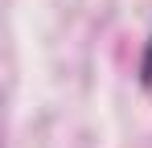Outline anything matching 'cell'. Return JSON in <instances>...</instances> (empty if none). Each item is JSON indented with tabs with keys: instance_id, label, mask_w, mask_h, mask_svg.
I'll return each mask as SVG.
<instances>
[{
	"instance_id": "cell-1",
	"label": "cell",
	"mask_w": 152,
	"mask_h": 148,
	"mask_svg": "<svg viewBox=\"0 0 152 148\" xmlns=\"http://www.w3.org/2000/svg\"><path fill=\"white\" fill-rule=\"evenodd\" d=\"M140 78H144V86H152V37H148V45H144V62H140Z\"/></svg>"
}]
</instances>
